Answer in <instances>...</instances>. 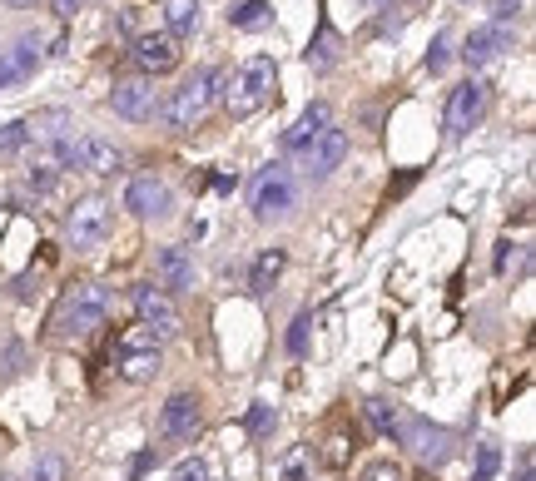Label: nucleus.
<instances>
[{
    "label": "nucleus",
    "mask_w": 536,
    "mask_h": 481,
    "mask_svg": "<svg viewBox=\"0 0 536 481\" xmlns=\"http://www.w3.org/2000/svg\"><path fill=\"white\" fill-rule=\"evenodd\" d=\"M507 50H512V35H507L502 25H482V30H472V35H467V45H462V60H467L472 70H482V65L502 60Z\"/></svg>",
    "instance_id": "obj_18"
},
{
    "label": "nucleus",
    "mask_w": 536,
    "mask_h": 481,
    "mask_svg": "<svg viewBox=\"0 0 536 481\" xmlns=\"http://www.w3.org/2000/svg\"><path fill=\"white\" fill-rule=\"evenodd\" d=\"M308 462H313V452H308V447L288 452V457H283V472H278V481H308Z\"/></svg>",
    "instance_id": "obj_31"
},
{
    "label": "nucleus",
    "mask_w": 536,
    "mask_h": 481,
    "mask_svg": "<svg viewBox=\"0 0 536 481\" xmlns=\"http://www.w3.org/2000/svg\"><path fill=\"white\" fill-rule=\"evenodd\" d=\"M502 472V447L487 437V442H477V462H472V481H497Z\"/></svg>",
    "instance_id": "obj_27"
},
{
    "label": "nucleus",
    "mask_w": 536,
    "mask_h": 481,
    "mask_svg": "<svg viewBox=\"0 0 536 481\" xmlns=\"http://www.w3.org/2000/svg\"><path fill=\"white\" fill-rule=\"evenodd\" d=\"M368 422L388 437V442H398V432H402V412L393 407V402H383V397H368Z\"/></svg>",
    "instance_id": "obj_24"
},
{
    "label": "nucleus",
    "mask_w": 536,
    "mask_h": 481,
    "mask_svg": "<svg viewBox=\"0 0 536 481\" xmlns=\"http://www.w3.org/2000/svg\"><path fill=\"white\" fill-rule=\"evenodd\" d=\"M398 442L422 462V467H442L447 457H452V432L447 427H437V422H427V417H402V432Z\"/></svg>",
    "instance_id": "obj_7"
},
{
    "label": "nucleus",
    "mask_w": 536,
    "mask_h": 481,
    "mask_svg": "<svg viewBox=\"0 0 536 481\" xmlns=\"http://www.w3.org/2000/svg\"><path fill=\"white\" fill-rule=\"evenodd\" d=\"M199 422H204V407H199L194 392H174V397L159 407V437H164V442H194Z\"/></svg>",
    "instance_id": "obj_12"
},
{
    "label": "nucleus",
    "mask_w": 536,
    "mask_h": 481,
    "mask_svg": "<svg viewBox=\"0 0 536 481\" xmlns=\"http://www.w3.org/2000/svg\"><path fill=\"white\" fill-rule=\"evenodd\" d=\"M492 15H497V20H517V15H522V0H497Z\"/></svg>",
    "instance_id": "obj_38"
},
{
    "label": "nucleus",
    "mask_w": 536,
    "mask_h": 481,
    "mask_svg": "<svg viewBox=\"0 0 536 481\" xmlns=\"http://www.w3.org/2000/svg\"><path fill=\"white\" fill-rule=\"evenodd\" d=\"M333 55H338V45H333V25H328V15H318V40L308 45V65H313V70H328Z\"/></svg>",
    "instance_id": "obj_25"
},
{
    "label": "nucleus",
    "mask_w": 536,
    "mask_h": 481,
    "mask_svg": "<svg viewBox=\"0 0 536 481\" xmlns=\"http://www.w3.org/2000/svg\"><path fill=\"white\" fill-rule=\"evenodd\" d=\"M134 318H139V328H149L159 343L179 333V308H174V293H164L159 283H139V288H134Z\"/></svg>",
    "instance_id": "obj_8"
},
{
    "label": "nucleus",
    "mask_w": 536,
    "mask_h": 481,
    "mask_svg": "<svg viewBox=\"0 0 536 481\" xmlns=\"http://www.w3.org/2000/svg\"><path fill=\"white\" fill-rule=\"evenodd\" d=\"M517 481H536V472H532V452H522V462H517Z\"/></svg>",
    "instance_id": "obj_40"
},
{
    "label": "nucleus",
    "mask_w": 536,
    "mask_h": 481,
    "mask_svg": "<svg viewBox=\"0 0 536 481\" xmlns=\"http://www.w3.org/2000/svg\"><path fill=\"white\" fill-rule=\"evenodd\" d=\"M25 149H30V129H25V120L0 124V159H20Z\"/></svg>",
    "instance_id": "obj_28"
},
{
    "label": "nucleus",
    "mask_w": 536,
    "mask_h": 481,
    "mask_svg": "<svg viewBox=\"0 0 536 481\" xmlns=\"http://www.w3.org/2000/svg\"><path fill=\"white\" fill-rule=\"evenodd\" d=\"M283 268H288V253L273 243V248H264V253L254 258V268H249V288H254V293H268V288L283 278Z\"/></svg>",
    "instance_id": "obj_20"
},
{
    "label": "nucleus",
    "mask_w": 536,
    "mask_h": 481,
    "mask_svg": "<svg viewBox=\"0 0 536 481\" xmlns=\"http://www.w3.org/2000/svg\"><path fill=\"white\" fill-rule=\"evenodd\" d=\"M219 90H224V75H219V70H209V65H199V70L174 90V100H169V105H159V115H164L169 129H194V124H204V115L214 110Z\"/></svg>",
    "instance_id": "obj_3"
},
{
    "label": "nucleus",
    "mask_w": 536,
    "mask_h": 481,
    "mask_svg": "<svg viewBox=\"0 0 536 481\" xmlns=\"http://www.w3.org/2000/svg\"><path fill=\"white\" fill-rule=\"evenodd\" d=\"M462 5H467V0H462Z\"/></svg>",
    "instance_id": "obj_42"
},
{
    "label": "nucleus",
    "mask_w": 536,
    "mask_h": 481,
    "mask_svg": "<svg viewBox=\"0 0 536 481\" xmlns=\"http://www.w3.org/2000/svg\"><path fill=\"white\" fill-rule=\"evenodd\" d=\"M125 209H130L134 219H169L174 214V194H169V184L164 179H154V174H139L130 179V189H125Z\"/></svg>",
    "instance_id": "obj_13"
},
{
    "label": "nucleus",
    "mask_w": 536,
    "mask_h": 481,
    "mask_svg": "<svg viewBox=\"0 0 536 481\" xmlns=\"http://www.w3.org/2000/svg\"><path fill=\"white\" fill-rule=\"evenodd\" d=\"M194 30H199V5L194 0H164V35L189 40Z\"/></svg>",
    "instance_id": "obj_21"
},
{
    "label": "nucleus",
    "mask_w": 536,
    "mask_h": 481,
    "mask_svg": "<svg viewBox=\"0 0 536 481\" xmlns=\"http://www.w3.org/2000/svg\"><path fill=\"white\" fill-rule=\"evenodd\" d=\"M328 120H333V110H328L323 100H313V105L298 115V124H293V129H283V149H308V144L328 129Z\"/></svg>",
    "instance_id": "obj_19"
},
{
    "label": "nucleus",
    "mask_w": 536,
    "mask_h": 481,
    "mask_svg": "<svg viewBox=\"0 0 536 481\" xmlns=\"http://www.w3.org/2000/svg\"><path fill=\"white\" fill-rule=\"evenodd\" d=\"M110 110L130 124H149L159 115V95H154V80L149 75H130V80H115L110 90Z\"/></svg>",
    "instance_id": "obj_10"
},
{
    "label": "nucleus",
    "mask_w": 536,
    "mask_h": 481,
    "mask_svg": "<svg viewBox=\"0 0 536 481\" xmlns=\"http://www.w3.org/2000/svg\"><path fill=\"white\" fill-rule=\"evenodd\" d=\"M154 283H159L164 293H189V288H194V258H189L184 243L154 248Z\"/></svg>",
    "instance_id": "obj_14"
},
{
    "label": "nucleus",
    "mask_w": 536,
    "mask_h": 481,
    "mask_svg": "<svg viewBox=\"0 0 536 481\" xmlns=\"http://www.w3.org/2000/svg\"><path fill=\"white\" fill-rule=\"evenodd\" d=\"M343 159H348V134L328 124V129L303 149V179H308V184H323V179H333V174H338V164H343Z\"/></svg>",
    "instance_id": "obj_11"
},
{
    "label": "nucleus",
    "mask_w": 536,
    "mask_h": 481,
    "mask_svg": "<svg viewBox=\"0 0 536 481\" xmlns=\"http://www.w3.org/2000/svg\"><path fill=\"white\" fill-rule=\"evenodd\" d=\"M50 5H55V15H60V20H70V15H80V5H85V0H50Z\"/></svg>",
    "instance_id": "obj_39"
},
{
    "label": "nucleus",
    "mask_w": 536,
    "mask_h": 481,
    "mask_svg": "<svg viewBox=\"0 0 536 481\" xmlns=\"http://www.w3.org/2000/svg\"><path fill=\"white\" fill-rule=\"evenodd\" d=\"M348 457H353V437H348V432H333L328 447H323V462H328V467H348Z\"/></svg>",
    "instance_id": "obj_30"
},
{
    "label": "nucleus",
    "mask_w": 536,
    "mask_h": 481,
    "mask_svg": "<svg viewBox=\"0 0 536 481\" xmlns=\"http://www.w3.org/2000/svg\"><path fill=\"white\" fill-rule=\"evenodd\" d=\"M308 323H313V318H308V313H298V318H293V328H288V353H293V358H303V353H308Z\"/></svg>",
    "instance_id": "obj_32"
},
{
    "label": "nucleus",
    "mask_w": 536,
    "mask_h": 481,
    "mask_svg": "<svg viewBox=\"0 0 536 481\" xmlns=\"http://www.w3.org/2000/svg\"><path fill=\"white\" fill-rule=\"evenodd\" d=\"M130 55H134V65L154 80V75H169V70L179 65V40H169L164 30H154V35H139V40H134Z\"/></svg>",
    "instance_id": "obj_16"
},
{
    "label": "nucleus",
    "mask_w": 536,
    "mask_h": 481,
    "mask_svg": "<svg viewBox=\"0 0 536 481\" xmlns=\"http://www.w3.org/2000/svg\"><path fill=\"white\" fill-rule=\"evenodd\" d=\"M273 85H278V65H273V55H254V60H244L229 80H224V110L234 115V120H249V115H259L268 100H273Z\"/></svg>",
    "instance_id": "obj_2"
},
{
    "label": "nucleus",
    "mask_w": 536,
    "mask_h": 481,
    "mask_svg": "<svg viewBox=\"0 0 536 481\" xmlns=\"http://www.w3.org/2000/svg\"><path fill=\"white\" fill-rule=\"evenodd\" d=\"M249 209H254L259 224H283V219L298 214V179H293L288 164H268L264 174L254 179V189H249Z\"/></svg>",
    "instance_id": "obj_4"
},
{
    "label": "nucleus",
    "mask_w": 536,
    "mask_h": 481,
    "mask_svg": "<svg viewBox=\"0 0 536 481\" xmlns=\"http://www.w3.org/2000/svg\"><path fill=\"white\" fill-rule=\"evenodd\" d=\"M20 189L35 194V199H50V194H55V164H25Z\"/></svg>",
    "instance_id": "obj_26"
},
{
    "label": "nucleus",
    "mask_w": 536,
    "mask_h": 481,
    "mask_svg": "<svg viewBox=\"0 0 536 481\" xmlns=\"http://www.w3.org/2000/svg\"><path fill=\"white\" fill-rule=\"evenodd\" d=\"M110 308H115V298H110L105 283H95V278L70 283L65 298H60V308L50 313V338L55 343H80V338H90L110 318Z\"/></svg>",
    "instance_id": "obj_1"
},
{
    "label": "nucleus",
    "mask_w": 536,
    "mask_h": 481,
    "mask_svg": "<svg viewBox=\"0 0 536 481\" xmlns=\"http://www.w3.org/2000/svg\"><path fill=\"white\" fill-rule=\"evenodd\" d=\"M268 427H273V412H268L264 402H259V407H254V412H249V432H259V437H264Z\"/></svg>",
    "instance_id": "obj_36"
},
{
    "label": "nucleus",
    "mask_w": 536,
    "mask_h": 481,
    "mask_svg": "<svg viewBox=\"0 0 536 481\" xmlns=\"http://www.w3.org/2000/svg\"><path fill=\"white\" fill-rule=\"evenodd\" d=\"M75 149H80V169H90V174H100V179H110V174H120V169H125V149H120L115 139L80 134V139H75Z\"/></svg>",
    "instance_id": "obj_17"
},
{
    "label": "nucleus",
    "mask_w": 536,
    "mask_h": 481,
    "mask_svg": "<svg viewBox=\"0 0 536 481\" xmlns=\"http://www.w3.org/2000/svg\"><path fill=\"white\" fill-rule=\"evenodd\" d=\"M110 367H115V377H125V382H149V377L159 372V338H154L149 328L130 323V328L110 343Z\"/></svg>",
    "instance_id": "obj_5"
},
{
    "label": "nucleus",
    "mask_w": 536,
    "mask_h": 481,
    "mask_svg": "<svg viewBox=\"0 0 536 481\" xmlns=\"http://www.w3.org/2000/svg\"><path fill=\"white\" fill-rule=\"evenodd\" d=\"M517 248H522V243H512V239H502V243H497V273H507V268H512Z\"/></svg>",
    "instance_id": "obj_37"
},
{
    "label": "nucleus",
    "mask_w": 536,
    "mask_h": 481,
    "mask_svg": "<svg viewBox=\"0 0 536 481\" xmlns=\"http://www.w3.org/2000/svg\"><path fill=\"white\" fill-rule=\"evenodd\" d=\"M105 239H110V204H105L100 194L75 199V209L65 214V243H70L75 253H90V248H100Z\"/></svg>",
    "instance_id": "obj_6"
},
{
    "label": "nucleus",
    "mask_w": 536,
    "mask_h": 481,
    "mask_svg": "<svg viewBox=\"0 0 536 481\" xmlns=\"http://www.w3.org/2000/svg\"><path fill=\"white\" fill-rule=\"evenodd\" d=\"M363 481H402V472L393 467V462H373V467L363 472Z\"/></svg>",
    "instance_id": "obj_35"
},
{
    "label": "nucleus",
    "mask_w": 536,
    "mask_h": 481,
    "mask_svg": "<svg viewBox=\"0 0 536 481\" xmlns=\"http://www.w3.org/2000/svg\"><path fill=\"white\" fill-rule=\"evenodd\" d=\"M487 105H492V90H487L482 80H467V85H457V90L447 95V115H442L447 134L457 139V134H467L472 124H482V120H487Z\"/></svg>",
    "instance_id": "obj_9"
},
{
    "label": "nucleus",
    "mask_w": 536,
    "mask_h": 481,
    "mask_svg": "<svg viewBox=\"0 0 536 481\" xmlns=\"http://www.w3.org/2000/svg\"><path fill=\"white\" fill-rule=\"evenodd\" d=\"M268 20H273L268 0H239V5H229V25L234 30H264Z\"/></svg>",
    "instance_id": "obj_23"
},
{
    "label": "nucleus",
    "mask_w": 536,
    "mask_h": 481,
    "mask_svg": "<svg viewBox=\"0 0 536 481\" xmlns=\"http://www.w3.org/2000/svg\"><path fill=\"white\" fill-rule=\"evenodd\" d=\"M5 5H10V10H30L35 0H5Z\"/></svg>",
    "instance_id": "obj_41"
},
{
    "label": "nucleus",
    "mask_w": 536,
    "mask_h": 481,
    "mask_svg": "<svg viewBox=\"0 0 536 481\" xmlns=\"http://www.w3.org/2000/svg\"><path fill=\"white\" fill-rule=\"evenodd\" d=\"M169 481H209V467H204L199 457H189V462H179V472Z\"/></svg>",
    "instance_id": "obj_34"
},
{
    "label": "nucleus",
    "mask_w": 536,
    "mask_h": 481,
    "mask_svg": "<svg viewBox=\"0 0 536 481\" xmlns=\"http://www.w3.org/2000/svg\"><path fill=\"white\" fill-rule=\"evenodd\" d=\"M40 40H15V45H5L0 50V90H15V85H25L35 70H40Z\"/></svg>",
    "instance_id": "obj_15"
},
{
    "label": "nucleus",
    "mask_w": 536,
    "mask_h": 481,
    "mask_svg": "<svg viewBox=\"0 0 536 481\" xmlns=\"http://www.w3.org/2000/svg\"><path fill=\"white\" fill-rule=\"evenodd\" d=\"M30 481H70V462L60 452H40L30 462Z\"/></svg>",
    "instance_id": "obj_29"
},
{
    "label": "nucleus",
    "mask_w": 536,
    "mask_h": 481,
    "mask_svg": "<svg viewBox=\"0 0 536 481\" xmlns=\"http://www.w3.org/2000/svg\"><path fill=\"white\" fill-rule=\"evenodd\" d=\"M447 45H452V40H447V30H442V35L432 40V50H427V70H432V75L447 70Z\"/></svg>",
    "instance_id": "obj_33"
},
{
    "label": "nucleus",
    "mask_w": 536,
    "mask_h": 481,
    "mask_svg": "<svg viewBox=\"0 0 536 481\" xmlns=\"http://www.w3.org/2000/svg\"><path fill=\"white\" fill-rule=\"evenodd\" d=\"M25 129H30V139L55 144V139H65V134L75 129V120H70V110H40L35 120H25Z\"/></svg>",
    "instance_id": "obj_22"
}]
</instances>
